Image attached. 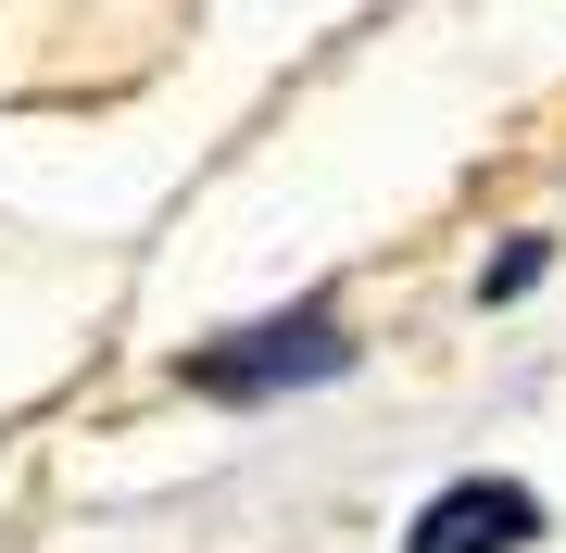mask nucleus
<instances>
[{"instance_id": "1", "label": "nucleus", "mask_w": 566, "mask_h": 553, "mask_svg": "<svg viewBox=\"0 0 566 553\" xmlns=\"http://www.w3.org/2000/svg\"><path fill=\"white\" fill-rule=\"evenodd\" d=\"M340 365H353L340 315L290 302V315H264V328H240V340H202V352H189V390H214V403H277V390H315Z\"/></svg>"}, {"instance_id": "3", "label": "nucleus", "mask_w": 566, "mask_h": 553, "mask_svg": "<svg viewBox=\"0 0 566 553\" xmlns=\"http://www.w3.org/2000/svg\"><path fill=\"white\" fill-rule=\"evenodd\" d=\"M528 277H542V240H504V252H491V277H479V289H491V302H516Z\"/></svg>"}, {"instance_id": "2", "label": "nucleus", "mask_w": 566, "mask_h": 553, "mask_svg": "<svg viewBox=\"0 0 566 553\" xmlns=\"http://www.w3.org/2000/svg\"><path fill=\"white\" fill-rule=\"evenodd\" d=\"M516 541H542V503H528L516 478H453V491L403 529V553H516Z\"/></svg>"}]
</instances>
